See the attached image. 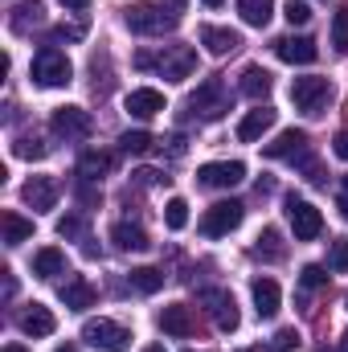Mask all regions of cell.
I'll list each match as a JSON object with an SVG mask.
<instances>
[{
  "mask_svg": "<svg viewBox=\"0 0 348 352\" xmlns=\"http://www.w3.org/2000/svg\"><path fill=\"white\" fill-rule=\"evenodd\" d=\"M74 78V66H70V58L62 54V50H54V45H45L37 58H33V82L45 90L54 87H66Z\"/></svg>",
  "mask_w": 348,
  "mask_h": 352,
  "instance_id": "cell-1",
  "label": "cell"
},
{
  "mask_svg": "<svg viewBox=\"0 0 348 352\" xmlns=\"http://www.w3.org/2000/svg\"><path fill=\"white\" fill-rule=\"evenodd\" d=\"M188 107H193V115H201L205 123H213V119H221L230 111V90H226L221 78H205L201 87L188 94Z\"/></svg>",
  "mask_w": 348,
  "mask_h": 352,
  "instance_id": "cell-2",
  "label": "cell"
},
{
  "mask_svg": "<svg viewBox=\"0 0 348 352\" xmlns=\"http://www.w3.org/2000/svg\"><path fill=\"white\" fill-rule=\"evenodd\" d=\"M291 102H295V111H303V115H324L328 111V102H332V82L328 78H295L291 82Z\"/></svg>",
  "mask_w": 348,
  "mask_h": 352,
  "instance_id": "cell-3",
  "label": "cell"
},
{
  "mask_svg": "<svg viewBox=\"0 0 348 352\" xmlns=\"http://www.w3.org/2000/svg\"><path fill=\"white\" fill-rule=\"evenodd\" d=\"M242 217H246V205H242V201H217V205L205 209L201 234H205V238H226V234H234V230L242 226Z\"/></svg>",
  "mask_w": 348,
  "mask_h": 352,
  "instance_id": "cell-4",
  "label": "cell"
},
{
  "mask_svg": "<svg viewBox=\"0 0 348 352\" xmlns=\"http://www.w3.org/2000/svg\"><path fill=\"white\" fill-rule=\"evenodd\" d=\"M83 340L98 352H127L131 349V332L123 324H115V320H87Z\"/></svg>",
  "mask_w": 348,
  "mask_h": 352,
  "instance_id": "cell-5",
  "label": "cell"
},
{
  "mask_svg": "<svg viewBox=\"0 0 348 352\" xmlns=\"http://www.w3.org/2000/svg\"><path fill=\"white\" fill-rule=\"evenodd\" d=\"M127 29L131 33H168V29H176V21H180V12H164L160 4H135V8H127Z\"/></svg>",
  "mask_w": 348,
  "mask_h": 352,
  "instance_id": "cell-6",
  "label": "cell"
},
{
  "mask_svg": "<svg viewBox=\"0 0 348 352\" xmlns=\"http://www.w3.org/2000/svg\"><path fill=\"white\" fill-rule=\"evenodd\" d=\"M287 221H291L295 242H316V238L324 234V217H320V209H316L312 201L291 197V201H287Z\"/></svg>",
  "mask_w": 348,
  "mask_h": 352,
  "instance_id": "cell-7",
  "label": "cell"
},
{
  "mask_svg": "<svg viewBox=\"0 0 348 352\" xmlns=\"http://www.w3.org/2000/svg\"><path fill=\"white\" fill-rule=\"evenodd\" d=\"M197 303L213 316V324H217L221 332H238V303H234V295H230V291L209 287V291H201V295H197Z\"/></svg>",
  "mask_w": 348,
  "mask_h": 352,
  "instance_id": "cell-8",
  "label": "cell"
},
{
  "mask_svg": "<svg viewBox=\"0 0 348 352\" xmlns=\"http://www.w3.org/2000/svg\"><path fill=\"white\" fill-rule=\"evenodd\" d=\"M156 70L168 78V82H184L193 70H197V54L188 45H164L156 54Z\"/></svg>",
  "mask_w": 348,
  "mask_h": 352,
  "instance_id": "cell-9",
  "label": "cell"
},
{
  "mask_svg": "<svg viewBox=\"0 0 348 352\" xmlns=\"http://www.w3.org/2000/svg\"><path fill=\"white\" fill-rule=\"evenodd\" d=\"M242 176H246L242 160H213V164L197 168V184H205V188H234V184H242Z\"/></svg>",
  "mask_w": 348,
  "mask_h": 352,
  "instance_id": "cell-10",
  "label": "cell"
},
{
  "mask_svg": "<svg viewBox=\"0 0 348 352\" xmlns=\"http://www.w3.org/2000/svg\"><path fill=\"white\" fill-rule=\"evenodd\" d=\"M50 127H54V135H62V140H87L90 135V115L83 107H58L54 119H50Z\"/></svg>",
  "mask_w": 348,
  "mask_h": 352,
  "instance_id": "cell-11",
  "label": "cell"
},
{
  "mask_svg": "<svg viewBox=\"0 0 348 352\" xmlns=\"http://www.w3.org/2000/svg\"><path fill=\"white\" fill-rule=\"evenodd\" d=\"M58 192H62V184H58L54 176H33V180H25V188H21V197H25V205H29L33 213L54 209V205H58Z\"/></svg>",
  "mask_w": 348,
  "mask_h": 352,
  "instance_id": "cell-12",
  "label": "cell"
},
{
  "mask_svg": "<svg viewBox=\"0 0 348 352\" xmlns=\"http://www.w3.org/2000/svg\"><path fill=\"white\" fill-rule=\"evenodd\" d=\"M316 41L312 37H295V33H287V37H279L274 41V58L279 62H291V66H307V62H316Z\"/></svg>",
  "mask_w": 348,
  "mask_h": 352,
  "instance_id": "cell-13",
  "label": "cell"
},
{
  "mask_svg": "<svg viewBox=\"0 0 348 352\" xmlns=\"http://www.w3.org/2000/svg\"><path fill=\"white\" fill-rule=\"evenodd\" d=\"M262 156H266V160H299V156H307V131L287 127L274 144L262 148Z\"/></svg>",
  "mask_w": 348,
  "mask_h": 352,
  "instance_id": "cell-14",
  "label": "cell"
},
{
  "mask_svg": "<svg viewBox=\"0 0 348 352\" xmlns=\"http://www.w3.org/2000/svg\"><path fill=\"white\" fill-rule=\"evenodd\" d=\"M250 295H254V311H259V320H270V316L283 307V291H279L274 278H254V283H250Z\"/></svg>",
  "mask_w": 348,
  "mask_h": 352,
  "instance_id": "cell-15",
  "label": "cell"
},
{
  "mask_svg": "<svg viewBox=\"0 0 348 352\" xmlns=\"http://www.w3.org/2000/svg\"><path fill=\"white\" fill-rule=\"evenodd\" d=\"M201 45L209 50V54H217V58H226V54H234L238 45H242V37L234 33V29H221V25H201Z\"/></svg>",
  "mask_w": 348,
  "mask_h": 352,
  "instance_id": "cell-16",
  "label": "cell"
},
{
  "mask_svg": "<svg viewBox=\"0 0 348 352\" xmlns=\"http://www.w3.org/2000/svg\"><path fill=\"white\" fill-rule=\"evenodd\" d=\"M270 127H274V111H270V107H254V111H246V119L238 123V140H242V144H259Z\"/></svg>",
  "mask_w": 348,
  "mask_h": 352,
  "instance_id": "cell-17",
  "label": "cell"
},
{
  "mask_svg": "<svg viewBox=\"0 0 348 352\" xmlns=\"http://www.w3.org/2000/svg\"><path fill=\"white\" fill-rule=\"evenodd\" d=\"M164 111V94L152 87H140L127 94V115H135V119H152V115H160Z\"/></svg>",
  "mask_w": 348,
  "mask_h": 352,
  "instance_id": "cell-18",
  "label": "cell"
},
{
  "mask_svg": "<svg viewBox=\"0 0 348 352\" xmlns=\"http://www.w3.org/2000/svg\"><path fill=\"white\" fill-rule=\"evenodd\" d=\"M160 328L168 332V336H176V340H184V336H193V311L184 307V303H168L164 311H160Z\"/></svg>",
  "mask_w": 348,
  "mask_h": 352,
  "instance_id": "cell-19",
  "label": "cell"
},
{
  "mask_svg": "<svg viewBox=\"0 0 348 352\" xmlns=\"http://www.w3.org/2000/svg\"><path fill=\"white\" fill-rule=\"evenodd\" d=\"M54 328H58V320H54V311L50 307H41V303H33L25 316H21V332L25 336H54Z\"/></svg>",
  "mask_w": 348,
  "mask_h": 352,
  "instance_id": "cell-20",
  "label": "cell"
},
{
  "mask_svg": "<svg viewBox=\"0 0 348 352\" xmlns=\"http://www.w3.org/2000/svg\"><path fill=\"white\" fill-rule=\"evenodd\" d=\"M58 299H62L70 311H87V307H94V287H90L87 278H70V283L58 291Z\"/></svg>",
  "mask_w": 348,
  "mask_h": 352,
  "instance_id": "cell-21",
  "label": "cell"
},
{
  "mask_svg": "<svg viewBox=\"0 0 348 352\" xmlns=\"http://www.w3.org/2000/svg\"><path fill=\"white\" fill-rule=\"evenodd\" d=\"M0 230H4V246H21L33 238V221H25L21 213H0Z\"/></svg>",
  "mask_w": 348,
  "mask_h": 352,
  "instance_id": "cell-22",
  "label": "cell"
},
{
  "mask_svg": "<svg viewBox=\"0 0 348 352\" xmlns=\"http://www.w3.org/2000/svg\"><path fill=\"white\" fill-rule=\"evenodd\" d=\"M62 270H66V254H62L58 246H45V250L33 254V274H37V278H54V274H62Z\"/></svg>",
  "mask_w": 348,
  "mask_h": 352,
  "instance_id": "cell-23",
  "label": "cell"
},
{
  "mask_svg": "<svg viewBox=\"0 0 348 352\" xmlns=\"http://www.w3.org/2000/svg\"><path fill=\"white\" fill-rule=\"evenodd\" d=\"M111 242H115L119 250H148V234H144L140 226H131V221H119V226L111 230Z\"/></svg>",
  "mask_w": 348,
  "mask_h": 352,
  "instance_id": "cell-24",
  "label": "cell"
},
{
  "mask_svg": "<svg viewBox=\"0 0 348 352\" xmlns=\"http://www.w3.org/2000/svg\"><path fill=\"white\" fill-rule=\"evenodd\" d=\"M238 90H242L246 98H266V94H270V74H266L262 66H246V70H242V82H238Z\"/></svg>",
  "mask_w": 348,
  "mask_h": 352,
  "instance_id": "cell-25",
  "label": "cell"
},
{
  "mask_svg": "<svg viewBox=\"0 0 348 352\" xmlns=\"http://www.w3.org/2000/svg\"><path fill=\"white\" fill-rule=\"evenodd\" d=\"M131 287H135L140 295H156V291L164 287V270H160V266H135V270H131Z\"/></svg>",
  "mask_w": 348,
  "mask_h": 352,
  "instance_id": "cell-26",
  "label": "cell"
},
{
  "mask_svg": "<svg viewBox=\"0 0 348 352\" xmlns=\"http://www.w3.org/2000/svg\"><path fill=\"white\" fill-rule=\"evenodd\" d=\"M238 12H242L246 25L262 29V25L270 21V12H274V0H238Z\"/></svg>",
  "mask_w": 348,
  "mask_h": 352,
  "instance_id": "cell-27",
  "label": "cell"
},
{
  "mask_svg": "<svg viewBox=\"0 0 348 352\" xmlns=\"http://www.w3.org/2000/svg\"><path fill=\"white\" fill-rule=\"evenodd\" d=\"M102 173H111V156H107V152H87V156L78 160V176H83V180H98Z\"/></svg>",
  "mask_w": 348,
  "mask_h": 352,
  "instance_id": "cell-28",
  "label": "cell"
},
{
  "mask_svg": "<svg viewBox=\"0 0 348 352\" xmlns=\"http://www.w3.org/2000/svg\"><path fill=\"white\" fill-rule=\"evenodd\" d=\"M41 12H45V8H41V0H25V4L12 12V29H17V33H29V25H37V21H41Z\"/></svg>",
  "mask_w": 348,
  "mask_h": 352,
  "instance_id": "cell-29",
  "label": "cell"
},
{
  "mask_svg": "<svg viewBox=\"0 0 348 352\" xmlns=\"http://www.w3.org/2000/svg\"><path fill=\"white\" fill-rule=\"evenodd\" d=\"M119 144H123V152H127V156H144V152H152V148H156V140H152L148 131H123V135H119Z\"/></svg>",
  "mask_w": 348,
  "mask_h": 352,
  "instance_id": "cell-30",
  "label": "cell"
},
{
  "mask_svg": "<svg viewBox=\"0 0 348 352\" xmlns=\"http://www.w3.org/2000/svg\"><path fill=\"white\" fill-rule=\"evenodd\" d=\"M164 226H168L173 234L188 226V201H184V197H173V201L164 205Z\"/></svg>",
  "mask_w": 348,
  "mask_h": 352,
  "instance_id": "cell-31",
  "label": "cell"
},
{
  "mask_svg": "<svg viewBox=\"0 0 348 352\" xmlns=\"http://www.w3.org/2000/svg\"><path fill=\"white\" fill-rule=\"evenodd\" d=\"M45 152H50V148H45L37 135H21V140L12 144V156H21V160H41Z\"/></svg>",
  "mask_w": 348,
  "mask_h": 352,
  "instance_id": "cell-32",
  "label": "cell"
},
{
  "mask_svg": "<svg viewBox=\"0 0 348 352\" xmlns=\"http://www.w3.org/2000/svg\"><path fill=\"white\" fill-rule=\"evenodd\" d=\"M254 254H259V258H262V254H266V258H283V238H279V230H270V226L262 230Z\"/></svg>",
  "mask_w": 348,
  "mask_h": 352,
  "instance_id": "cell-33",
  "label": "cell"
},
{
  "mask_svg": "<svg viewBox=\"0 0 348 352\" xmlns=\"http://www.w3.org/2000/svg\"><path fill=\"white\" fill-rule=\"evenodd\" d=\"M299 344H303V336L295 328H279L274 340H270V352H291V349H299Z\"/></svg>",
  "mask_w": 348,
  "mask_h": 352,
  "instance_id": "cell-34",
  "label": "cell"
},
{
  "mask_svg": "<svg viewBox=\"0 0 348 352\" xmlns=\"http://www.w3.org/2000/svg\"><path fill=\"white\" fill-rule=\"evenodd\" d=\"M332 45H336L340 54L348 50V4L336 12V16H332Z\"/></svg>",
  "mask_w": 348,
  "mask_h": 352,
  "instance_id": "cell-35",
  "label": "cell"
},
{
  "mask_svg": "<svg viewBox=\"0 0 348 352\" xmlns=\"http://www.w3.org/2000/svg\"><path fill=\"white\" fill-rule=\"evenodd\" d=\"M328 270H336V274L348 270V238H336V242H332V250H328Z\"/></svg>",
  "mask_w": 348,
  "mask_h": 352,
  "instance_id": "cell-36",
  "label": "cell"
},
{
  "mask_svg": "<svg viewBox=\"0 0 348 352\" xmlns=\"http://www.w3.org/2000/svg\"><path fill=\"white\" fill-rule=\"evenodd\" d=\"M299 283H303V287H307V291H320V287H324V283H328V266H303V274H299Z\"/></svg>",
  "mask_w": 348,
  "mask_h": 352,
  "instance_id": "cell-37",
  "label": "cell"
},
{
  "mask_svg": "<svg viewBox=\"0 0 348 352\" xmlns=\"http://www.w3.org/2000/svg\"><path fill=\"white\" fill-rule=\"evenodd\" d=\"M283 16H287L291 25H307V21H312V8H307L303 0H287V4H283Z\"/></svg>",
  "mask_w": 348,
  "mask_h": 352,
  "instance_id": "cell-38",
  "label": "cell"
},
{
  "mask_svg": "<svg viewBox=\"0 0 348 352\" xmlns=\"http://www.w3.org/2000/svg\"><path fill=\"white\" fill-rule=\"evenodd\" d=\"M87 37V25H58L54 29V41H83Z\"/></svg>",
  "mask_w": 348,
  "mask_h": 352,
  "instance_id": "cell-39",
  "label": "cell"
},
{
  "mask_svg": "<svg viewBox=\"0 0 348 352\" xmlns=\"http://www.w3.org/2000/svg\"><path fill=\"white\" fill-rule=\"evenodd\" d=\"M58 234H62V238H78V234H83V221H78V217H62V221H58Z\"/></svg>",
  "mask_w": 348,
  "mask_h": 352,
  "instance_id": "cell-40",
  "label": "cell"
},
{
  "mask_svg": "<svg viewBox=\"0 0 348 352\" xmlns=\"http://www.w3.org/2000/svg\"><path fill=\"white\" fill-rule=\"evenodd\" d=\"M135 180H140V184H160L164 176L156 173V168H140V173H135Z\"/></svg>",
  "mask_w": 348,
  "mask_h": 352,
  "instance_id": "cell-41",
  "label": "cell"
},
{
  "mask_svg": "<svg viewBox=\"0 0 348 352\" xmlns=\"http://www.w3.org/2000/svg\"><path fill=\"white\" fill-rule=\"evenodd\" d=\"M332 152H336L340 160H348V131H340V135H336V144H332Z\"/></svg>",
  "mask_w": 348,
  "mask_h": 352,
  "instance_id": "cell-42",
  "label": "cell"
},
{
  "mask_svg": "<svg viewBox=\"0 0 348 352\" xmlns=\"http://www.w3.org/2000/svg\"><path fill=\"white\" fill-rule=\"evenodd\" d=\"M336 209H340V217L348 221V192H340V201H336Z\"/></svg>",
  "mask_w": 348,
  "mask_h": 352,
  "instance_id": "cell-43",
  "label": "cell"
},
{
  "mask_svg": "<svg viewBox=\"0 0 348 352\" xmlns=\"http://www.w3.org/2000/svg\"><path fill=\"white\" fill-rule=\"evenodd\" d=\"M58 4H66V8H87L90 0H58Z\"/></svg>",
  "mask_w": 348,
  "mask_h": 352,
  "instance_id": "cell-44",
  "label": "cell"
},
{
  "mask_svg": "<svg viewBox=\"0 0 348 352\" xmlns=\"http://www.w3.org/2000/svg\"><path fill=\"white\" fill-rule=\"evenodd\" d=\"M144 352H168V349L164 344H152V349H144Z\"/></svg>",
  "mask_w": 348,
  "mask_h": 352,
  "instance_id": "cell-45",
  "label": "cell"
},
{
  "mask_svg": "<svg viewBox=\"0 0 348 352\" xmlns=\"http://www.w3.org/2000/svg\"><path fill=\"white\" fill-rule=\"evenodd\" d=\"M340 352H348V332H345V336H340Z\"/></svg>",
  "mask_w": 348,
  "mask_h": 352,
  "instance_id": "cell-46",
  "label": "cell"
},
{
  "mask_svg": "<svg viewBox=\"0 0 348 352\" xmlns=\"http://www.w3.org/2000/svg\"><path fill=\"white\" fill-rule=\"evenodd\" d=\"M168 4H173L176 12H180V8H184V0H168Z\"/></svg>",
  "mask_w": 348,
  "mask_h": 352,
  "instance_id": "cell-47",
  "label": "cell"
},
{
  "mask_svg": "<svg viewBox=\"0 0 348 352\" xmlns=\"http://www.w3.org/2000/svg\"><path fill=\"white\" fill-rule=\"evenodd\" d=\"M58 352H78V349H74V344H62V349H58Z\"/></svg>",
  "mask_w": 348,
  "mask_h": 352,
  "instance_id": "cell-48",
  "label": "cell"
},
{
  "mask_svg": "<svg viewBox=\"0 0 348 352\" xmlns=\"http://www.w3.org/2000/svg\"><path fill=\"white\" fill-rule=\"evenodd\" d=\"M4 352H25V349H21V344H8V349H4Z\"/></svg>",
  "mask_w": 348,
  "mask_h": 352,
  "instance_id": "cell-49",
  "label": "cell"
},
{
  "mask_svg": "<svg viewBox=\"0 0 348 352\" xmlns=\"http://www.w3.org/2000/svg\"><path fill=\"white\" fill-rule=\"evenodd\" d=\"M205 4H209V8H217V4H221V0H205Z\"/></svg>",
  "mask_w": 348,
  "mask_h": 352,
  "instance_id": "cell-50",
  "label": "cell"
},
{
  "mask_svg": "<svg viewBox=\"0 0 348 352\" xmlns=\"http://www.w3.org/2000/svg\"><path fill=\"white\" fill-rule=\"evenodd\" d=\"M250 352H270V349H250Z\"/></svg>",
  "mask_w": 348,
  "mask_h": 352,
  "instance_id": "cell-51",
  "label": "cell"
},
{
  "mask_svg": "<svg viewBox=\"0 0 348 352\" xmlns=\"http://www.w3.org/2000/svg\"><path fill=\"white\" fill-rule=\"evenodd\" d=\"M345 192H348V180H345Z\"/></svg>",
  "mask_w": 348,
  "mask_h": 352,
  "instance_id": "cell-52",
  "label": "cell"
},
{
  "mask_svg": "<svg viewBox=\"0 0 348 352\" xmlns=\"http://www.w3.org/2000/svg\"><path fill=\"white\" fill-rule=\"evenodd\" d=\"M188 352H193V349H188Z\"/></svg>",
  "mask_w": 348,
  "mask_h": 352,
  "instance_id": "cell-53",
  "label": "cell"
}]
</instances>
